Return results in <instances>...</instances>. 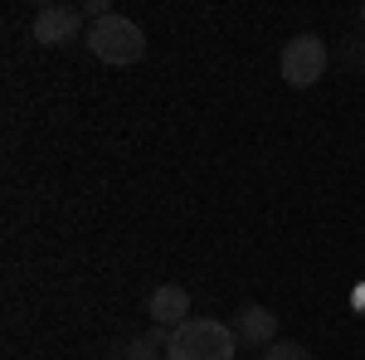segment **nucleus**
<instances>
[{
	"label": "nucleus",
	"instance_id": "f03ea898",
	"mask_svg": "<svg viewBox=\"0 0 365 360\" xmlns=\"http://www.w3.org/2000/svg\"><path fill=\"white\" fill-rule=\"evenodd\" d=\"M93 58H103L108 68H127V63H137L146 54V34H141L137 20H127V15H108V20H93V29L83 34Z\"/></svg>",
	"mask_w": 365,
	"mask_h": 360
},
{
	"label": "nucleus",
	"instance_id": "0eeeda50",
	"mask_svg": "<svg viewBox=\"0 0 365 360\" xmlns=\"http://www.w3.org/2000/svg\"><path fill=\"white\" fill-rule=\"evenodd\" d=\"M170 341V326H156L151 336H132V341H122L117 351H108V360H156L166 351Z\"/></svg>",
	"mask_w": 365,
	"mask_h": 360
},
{
	"label": "nucleus",
	"instance_id": "1a4fd4ad",
	"mask_svg": "<svg viewBox=\"0 0 365 360\" xmlns=\"http://www.w3.org/2000/svg\"><path fill=\"white\" fill-rule=\"evenodd\" d=\"M361 25H365V5H361Z\"/></svg>",
	"mask_w": 365,
	"mask_h": 360
},
{
	"label": "nucleus",
	"instance_id": "39448f33",
	"mask_svg": "<svg viewBox=\"0 0 365 360\" xmlns=\"http://www.w3.org/2000/svg\"><path fill=\"white\" fill-rule=\"evenodd\" d=\"M234 336L244 341V346H258V351H268L273 341H278V312H268V307H239L234 312Z\"/></svg>",
	"mask_w": 365,
	"mask_h": 360
},
{
	"label": "nucleus",
	"instance_id": "7ed1b4c3",
	"mask_svg": "<svg viewBox=\"0 0 365 360\" xmlns=\"http://www.w3.org/2000/svg\"><path fill=\"white\" fill-rule=\"evenodd\" d=\"M327 44H322V34H292L287 44H282V78L292 88H312L322 83V73H327Z\"/></svg>",
	"mask_w": 365,
	"mask_h": 360
},
{
	"label": "nucleus",
	"instance_id": "20e7f679",
	"mask_svg": "<svg viewBox=\"0 0 365 360\" xmlns=\"http://www.w3.org/2000/svg\"><path fill=\"white\" fill-rule=\"evenodd\" d=\"M29 34H34V44H44V49L68 44V39L83 34V10H78V5H44V10L34 15Z\"/></svg>",
	"mask_w": 365,
	"mask_h": 360
},
{
	"label": "nucleus",
	"instance_id": "6e6552de",
	"mask_svg": "<svg viewBox=\"0 0 365 360\" xmlns=\"http://www.w3.org/2000/svg\"><path fill=\"white\" fill-rule=\"evenodd\" d=\"M263 360H312V351L297 346V341H273V346L263 351Z\"/></svg>",
	"mask_w": 365,
	"mask_h": 360
},
{
	"label": "nucleus",
	"instance_id": "f257e3e1",
	"mask_svg": "<svg viewBox=\"0 0 365 360\" xmlns=\"http://www.w3.org/2000/svg\"><path fill=\"white\" fill-rule=\"evenodd\" d=\"M234 356H239V336L215 317H190L166 341V360H234Z\"/></svg>",
	"mask_w": 365,
	"mask_h": 360
},
{
	"label": "nucleus",
	"instance_id": "423d86ee",
	"mask_svg": "<svg viewBox=\"0 0 365 360\" xmlns=\"http://www.w3.org/2000/svg\"><path fill=\"white\" fill-rule=\"evenodd\" d=\"M146 317L156 322V326H180V322H190V292L180 287V282H161L151 297H146Z\"/></svg>",
	"mask_w": 365,
	"mask_h": 360
}]
</instances>
